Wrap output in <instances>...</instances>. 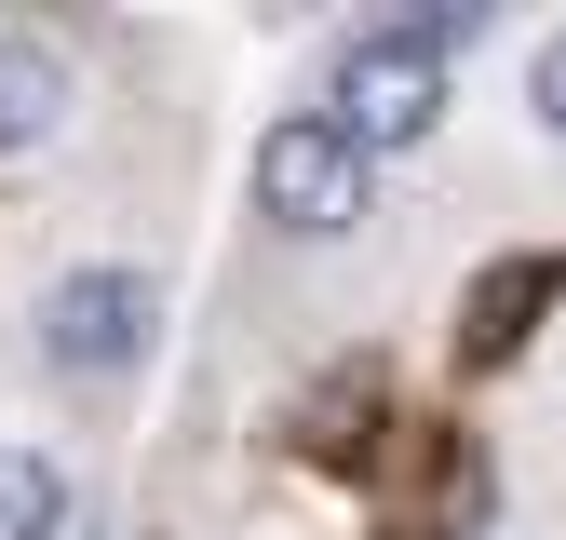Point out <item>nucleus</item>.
Here are the masks:
<instances>
[{"label":"nucleus","mask_w":566,"mask_h":540,"mask_svg":"<svg viewBox=\"0 0 566 540\" xmlns=\"http://www.w3.org/2000/svg\"><path fill=\"white\" fill-rule=\"evenodd\" d=\"M365 163H391V149H432L446 135V54L418 41L405 14H378V28H337V54H324V95H311Z\"/></svg>","instance_id":"f257e3e1"},{"label":"nucleus","mask_w":566,"mask_h":540,"mask_svg":"<svg viewBox=\"0 0 566 540\" xmlns=\"http://www.w3.org/2000/svg\"><path fill=\"white\" fill-rule=\"evenodd\" d=\"M28 338H41V365H54L67 392H122L135 365L163 352V284H149L135 257H82V270H54V284H41Z\"/></svg>","instance_id":"f03ea898"},{"label":"nucleus","mask_w":566,"mask_h":540,"mask_svg":"<svg viewBox=\"0 0 566 540\" xmlns=\"http://www.w3.org/2000/svg\"><path fill=\"white\" fill-rule=\"evenodd\" d=\"M243 202H256V230H283V243H350L365 202H378V163L350 149L324 108H283V122H256V149H243Z\"/></svg>","instance_id":"7ed1b4c3"},{"label":"nucleus","mask_w":566,"mask_h":540,"mask_svg":"<svg viewBox=\"0 0 566 540\" xmlns=\"http://www.w3.org/2000/svg\"><path fill=\"white\" fill-rule=\"evenodd\" d=\"M67 108H82V82H67V41L0 28V163L54 149V135H67Z\"/></svg>","instance_id":"20e7f679"},{"label":"nucleus","mask_w":566,"mask_h":540,"mask_svg":"<svg viewBox=\"0 0 566 540\" xmlns=\"http://www.w3.org/2000/svg\"><path fill=\"white\" fill-rule=\"evenodd\" d=\"M0 540H82V500H67L54 446H0Z\"/></svg>","instance_id":"39448f33"},{"label":"nucleus","mask_w":566,"mask_h":540,"mask_svg":"<svg viewBox=\"0 0 566 540\" xmlns=\"http://www.w3.org/2000/svg\"><path fill=\"white\" fill-rule=\"evenodd\" d=\"M526 108H539V135H566V28L526 41Z\"/></svg>","instance_id":"423d86ee"}]
</instances>
